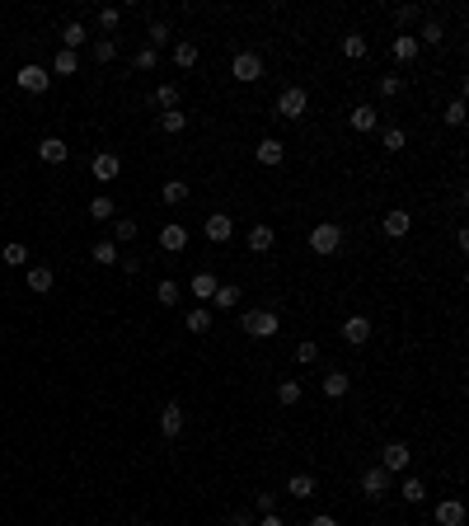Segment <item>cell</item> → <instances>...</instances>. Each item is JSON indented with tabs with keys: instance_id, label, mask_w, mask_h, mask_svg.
<instances>
[{
	"instance_id": "6da1fadb",
	"label": "cell",
	"mask_w": 469,
	"mask_h": 526,
	"mask_svg": "<svg viewBox=\"0 0 469 526\" xmlns=\"http://www.w3.org/2000/svg\"><path fill=\"white\" fill-rule=\"evenodd\" d=\"M310 249L319 259H333V254L343 249V226H338V221H319L310 231Z\"/></svg>"
},
{
	"instance_id": "7a4b0ae2",
	"label": "cell",
	"mask_w": 469,
	"mask_h": 526,
	"mask_svg": "<svg viewBox=\"0 0 469 526\" xmlns=\"http://www.w3.org/2000/svg\"><path fill=\"white\" fill-rule=\"evenodd\" d=\"M239 329H244L249 339H272L281 329V320H277V310H244V315H239Z\"/></svg>"
},
{
	"instance_id": "3957f363",
	"label": "cell",
	"mask_w": 469,
	"mask_h": 526,
	"mask_svg": "<svg viewBox=\"0 0 469 526\" xmlns=\"http://www.w3.org/2000/svg\"><path fill=\"white\" fill-rule=\"evenodd\" d=\"M305 109H310V94L300 90V85H286V90L277 94V113H281V118H291V123H296V118H305Z\"/></svg>"
},
{
	"instance_id": "277c9868",
	"label": "cell",
	"mask_w": 469,
	"mask_h": 526,
	"mask_svg": "<svg viewBox=\"0 0 469 526\" xmlns=\"http://www.w3.org/2000/svg\"><path fill=\"white\" fill-rule=\"evenodd\" d=\"M19 90H29V94H47V85H52V71L47 66H19V76H15Z\"/></svg>"
},
{
	"instance_id": "5b68a950",
	"label": "cell",
	"mask_w": 469,
	"mask_h": 526,
	"mask_svg": "<svg viewBox=\"0 0 469 526\" xmlns=\"http://www.w3.org/2000/svg\"><path fill=\"white\" fill-rule=\"evenodd\" d=\"M408 461H413V451H408L404 442H390V447H380V470H385V475H404Z\"/></svg>"
},
{
	"instance_id": "8992f818",
	"label": "cell",
	"mask_w": 469,
	"mask_h": 526,
	"mask_svg": "<svg viewBox=\"0 0 469 526\" xmlns=\"http://www.w3.org/2000/svg\"><path fill=\"white\" fill-rule=\"evenodd\" d=\"M230 76L239 80V85H253V80H263V62H258L253 52H239L230 62Z\"/></svg>"
},
{
	"instance_id": "52a82bcc",
	"label": "cell",
	"mask_w": 469,
	"mask_h": 526,
	"mask_svg": "<svg viewBox=\"0 0 469 526\" xmlns=\"http://www.w3.org/2000/svg\"><path fill=\"white\" fill-rule=\"evenodd\" d=\"M90 174L94 179H99V184H113V179H118V174H122V160H118V155L113 151H99L90 160Z\"/></svg>"
},
{
	"instance_id": "ba28073f",
	"label": "cell",
	"mask_w": 469,
	"mask_h": 526,
	"mask_svg": "<svg viewBox=\"0 0 469 526\" xmlns=\"http://www.w3.org/2000/svg\"><path fill=\"white\" fill-rule=\"evenodd\" d=\"M202 235H206V240H211V245H225V240H230V235H234V221L225 217V212H211V217L202 221Z\"/></svg>"
},
{
	"instance_id": "9c48e42d",
	"label": "cell",
	"mask_w": 469,
	"mask_h": 526,
	"mask_svg": "<svg viewBox=\"0 0 469 526\" xmlns=\"http://www.w3.org/2000/svg\"><path fill=\"white\" fill-rule=\"evenodd\" d=\"M385 489H390V475H385L380 465L361 470V494H366V498H385Z\"/></svg>"
},
{
	"instance_id": "30bf717a",
	"label": "cell",
	"mask_w": 469,
	"mask_h": 526,
	"mask_svg": "<svg viewBox=\"0 0 469 526\" xmlns=\"http://www.w3.org/2000/svg\"><path fill=\"white\" fill-rule=\"evenodd\" d=\"M380 231H385V235H390V240H404V235H408V231H413V217H408V212H404V207H394V212H390V217H385V221H380Z\"/></svg>"
},
{
	"instance_id": "8fae6325",
	"label": "cell",
	"mask_w": 469,
	"mask_h": 526,
	"mask_svg": "<svg viewBox=\"0 0 469 526\" xmlns=\"http://www.w3.org/2000/svg\"><path fill=\"white\" fill-rule=\"evenodd\" d=\"M66 155L71 151H66L62 137H43L38 141V160H43V165H66Z\"/></svg>"
},
{
	"instance_id": "7c38bea8",
	"label": "cell",
	"mask_w": 469,
	"mask_h": 526,
	"mask_svg": "<svg viewBox=\"0 0 469 526\" xmlns=\"http://www.w3.org/2000/svg\"><path fill=\"white\" fill-rule=\"evenodd\" d=\"M160 249H164V254H183L188 249V226H160Z\"/></svg>"
},
{
	"instance_id": "4fadbf2b",
	"label": "cell",
	"mask_w": 469,
	"mask_h": 526,
	"mask_svg": "<svg viewBox=\"0 0 469 526\" xmlns=\"http://www.w3.org/2000/svg\"><path fill=\"white\" fill-rule=\"evenodd\" d=\"M437 526H465V503H460V498H441L437 503Z\"/></svg>"
},
{
	"instance_id": "5bb4252c",
	"label": "cell",
	"mask_w": 469,
	"mask_h": 526,
	"mask_svg": "<svg viewBox=\"0 0 469 526\" xmlns=\"http://www.w3.org/2000/svg\"><path fill=\"white\" fill-rule=\"evenodd\" d=\"M253 155H258V165H281V160H286V146H281L277 137H263L253 146Z\"/></svg>"
},
{
	"instance_id": "9a60e30c",
	"label": "cell",
	"mask_w": 469,
	"mask_h": 526,
	"mask_svg": "<svg viewBox=\"0 0 469 526\" xmlns=\"http://www.w3.org/2000/svg\"><path fill=\"white\" fill-rule=\"evenodd\" d=\"M52 282H57V273H52L47 263H29V292L47 296V292H52Z\"/></svg>"
},
{
	"instance_id": "2e32d148",
	"label": "cell",
	"mask_w": 469,
	"mask_h": 526,
	"mask_svg": "<svg viewBox=\"0 0 469 526\" xmlns=\"http://www.w3.org/2000/svg\"><path fill=\"white\" fill-rule=\"evenodd\" d=\"M347 123H352V132H375V127H380V113H375L371 104H357V109L347 113Z\"/></svg>"
},
{
	"instance_id": "e0dca14e",
	"label": "cell",
	"mask_w": 469,
	"mask_h": 526,
	"mask_svg": "<svg viewBox=\"0 0 469 526\" xmlns=\"http://www.w3.org/2000/svg\"><path fill=\"white\" fill-rule=\"evenodd\" d=\"M390 52H394V62H418V52H422V47H418V38H413V33H399V38H394V43H390Z\"/></svg>"
},
{
	"instance_id": "ac0fdd59",
	"label": "cell",
	"mask_w": 469,
	"mask_h": 526,
	"mask_svg": "<svg viewBox=\"0 0 469 526\" xmlns=\"http://www.w3.org/2000/svg\"><path fill=\"white\" fill-rule=\"evenodd\" d=\"M343 339L352 343V348H361V343L371 339V320H366V315H352V320L343 325Z\"/></svg>"
},
{
	"instance_id": "d6986e66",
	"label": "cell",
	"mask_w": 469,
	"mask_h": 526,
	"mask_svg": "<svg viewBox=\"0 0 469 526\" xmlns=\"http://www.w3.org/2000/svg\"><path fill=\"white\" fill-rule=\"evenodd\" d=\"M160 433L164 437L183 433V409H178V404H164V409H160Z\"/></svg>"
},
{
	"instance_id": "ffe728a7",
	"label": "cell",
	"mask_w": 469,
	"mask_h": 526,
	"mask_svg": "<svg viewBox=\"0 0 469 526\" xmlns=\"http://www.w3.org/2000/svg\"><path fill=\"white\" fill-rule=\"evenodd\" d=\"M272 245H277V231H272V226H253L249 231V254H267Z\"/></svg>"
},
{
	"instance_id": "44dd1931",
	"label": "cell",
	"mask_w": 469,
	"mask_h": 526,
	"mask_svg": "<svg viewBox=\"0 0 469 526\" xmlns=\"http://www.w3.org/2000/svg\"><path fill=\"white\" fill-rule=\"evenodd\" d=\"M174 66H178V71H192V66H197V43L178 38V43H174Z\"/></svg>"
},
{
	"instance_id": "7402d4cb",
	"label": "cell",
	"mask_w": 469,
	"mask_h": 526,
	"mask_svg": "<svg viewBox=\"0 0 469 526\" xmlns=\"http://www.w3.org/2000/svg\"><path fill=\"white\" fill-rule=\"evenodd\" d=\"M216 287H220L216 273H206V268H202V273H192V296H197V301H211V296H216Z\"/></svg>"
},
{
	"instance_id": "603a6c76",
	"label": "cell",
	"mask_w": 469,
	"mask_h": 526,
	"mask_svg": "<svg viewBox=\"0 0 469 526\" xmlns=\"http://www.w3.org/2000/svg\"><path fill=\"white\" fill-rule=\"evenodd\" d=\"M347 390H352V376H347V372H328L324 376V395H328V400H343Z\"/></svg>"
},
{
	"instance_id": "cb8c5ba5",
	"label": "cell",
	"mask_w": 469,
	"mask_h": 526,
	"mask_svg": "<svg viewBox=\"0 0 469 526\" xmlns=\"http://www.w3.org/2000/svg\"><path fill=\"white\" fill-rule=\"evenodd\" d=\"M188 193H192V188H188L183 179H169V184H160V202H169V207L188 202Z\"/></svg>"
},
{
	"instance_id": "d4e9b609",
	"label": "cell",
	"mask_w": 469,
	"mask_h": 526,
	"mask_svg": "<svg viewBox=\"0 0 469 526\" xmlns=\"http://www.w3.org/2000/svg\"><path fill=\"white\" fill-rule=\"evenodd\" d=\"M76 71H80V57H76V52H66V47H62V52L52 57V76H76Z\"/></svg>"
},
{
	"instance_id": "484cf974",
	"label": "cell",
	"mask_w": 469,
	"mask_h": 526,
	"mask_svg": "<svg viewBox=\"0 0 469 526\" xmlns=\"http://www.w3.org/2000/svg\"><path fill=\"white\" fill-rule=\"evenodd\" d=\"M0 259L10 263V268H29V245H19V240H10V245L0 249Z\"/></svg>"
},
{
	"instance_id": "4316f807",
	"label": "cell",
	"mask_w": 469,
	"mask_h": 526,
	"mask_svg": "<svg viewBox=\"0 0 469 526\" xmlns=\"http://www.w3.org/2000/svg\"><path fill=\"white\" fill-rule=\"evenodd\" d=\"M211 301H216V310H234L239 306V287H234V282H220Z\"/></svg>"
},
{
	"instance_id": "83f0119b",
	"label": "cell",
	"mask_w": 469,
	"mask_h": 526,
	"mask_svg": "<svg viewBox=\"0 0 469 526\" xmlns=\"http://www.w3.org/2000/svg\"><path fill=\"white\" fill-rule=\"evenodd\" d=\"M127 240H136V221L132 217H113V245H127Z\"/></svg>"
},
{
	"instance_id": "f1b7e54d",
	"label": "cell",
	"mask_w": 469,
	"mask_h": 526,
	"mask_svg": "<svg viewBox=\"0 0 469 526\" xmlns=\"http://www.w3.org/2000/svg\"><path fill=\"white\" fill-rule=\"evenodd\" d=\"M343 57L347 62H361V57H366V38H361V33H343Z\"/></svg>"
},
{
	"instance_id": "f546056e",
	"label": "cell",
	"mask_w": 469,
	"mask_h": 526,
	"mask_svg": "<svg viewBox=\"0 0 469 526\" xmlns=\"http://www.w3.org/2000/svg\"><path fill=\"white\" fill-rule=\"evenodd\" d=\"M90 217H94V221H113V217H118V207H113L108 193H99V198L90 202Z\"/></svg>"
},
{
	"instance_id": "4dcf8cb0",
	"label": "cell",
	"mask_w": 469,
	"mask_h": 526,
	"mask_svg": "<svg viewBox=\"0 0 469 526\" xmlns=\"http://www.w3.org/2000/svg\"><path fill=\"white\" fill-rule=\"evenodd\" d=\"M188 127V113H178V109H169V113H160V132H169V137H178Z\"/></svg>"
},
{
	"instance_id": "1f68e13d",
	"label": "cell",
	"mask_w": 469,
	"mask_h": 526,
	"mask_svg": "<svg viewBox=\"0 0 469 526\" xmlns=\"http://www.w3.org/2000/svg\"><path fill=\"white\" fill-rule=\"evenodd\" d=\"M286 494H291V498H314V475H291Z\"/></svg>"
},
{
	"instance_id": "d6a6232c",
	"label": "cell",
	"mask_w": 469,
	"mask_h": 526,
	"mask_svg": "<svg viewBox=\"0 0 469 526\" xmlns=\"http://www.w3.org/2000/svg\"><path fill=\"white\" fill-rule=\"evenodd\" d=\"M211 329V310L197 306V310H188V334H206Z\"/></svg>"
},
{
	"instance_id": "836d02e7",
	"label": "cell",
	"mask_w": 469,
	"mask_h": 526,
	"mask_svg": "<svg viewBox=\"0 0 469 526\" xmlns=\"http://www.w3.org/2000/svg\"><path fill=\"white\" fill-rule=\"evenodd\" d=\"M164 43H169V24H164V19H155V24L146 29V47H164Z\"/></svg>"
},
{
	"instance_id": "e575fe53",
	"label": "cell",
	"mask_w": 469,
	"mask_h": 526,
	"mask_svg": "<svg viewBox=\"0 0 469 526\" xmlns=\"http://www.w3.org/2000/svg\"><path fill=\"white\" fill-rule=\"evenodd\" d=\"M155 109H164V113L178 109V85H160L155 90Z\"/></svg>"
},
{
	"instance_id": "d590c367",
	"label": "cell",
	"mask_w": 469,
	"mask_h": 526,
	"mask_svg": "<svg viewBox=\"0 0 469 526\" xmlns=\"http://www.w3.org/2000/svg\"><path fill=\"white\" fill-rule=\"evenodd\" d=\"M155 301H160V306H178V282L164 278V282L155 287Z\"/></svg>"
},
{
	"instance_id": "8d00e7d4",
	"label": "cell",
	"mask_w": 469,
	"mask_h": 526,
	"mask_svg": "<svg viewBox=\"0 0 469 526\" xmlns=\"http://www.w3.org/2000/svg\"><path fill=\"white\" fill-rule=\"evenodd\" d=\"M422 498H427V484H422L418 475H408L404 480V503H422Z\"/></svg>"
},
{
	"instance_id": "74e56055",
	"label": "cell",
	"mask_w": 469,
	"mask_h": 526,
	"mask_svg": "<svg viewBox=\"0 0 469 526\" xmlns=\"http://www.w3.org/2000/svg\"><path fill=\"white\" fill-rule=\"evenodd\" d=\"M113 57H118V43H113V38H99V43H94V62H99V66H108Z\"/></svg>"
},
{
	"instance_id": "f35d334b",
	"label": "cell",
	"mask_w": 469,
	"mask_h": 526,
	"mask_svg": "<svg viewBox=\"0 0 469 526\" xmlns=\"http://www.w3.org/2000/svg\"><path fill=\"white\" fill-rule=\"evenodd\" d=\"M62 38H66V43H62L66 52H76V47L85 43V38H90V33H85V24H66V33H62Z\"/></svg>"
},
{
	"instance_id": "ab89813d",
	"label": "cell",
	"mask_w": 469,
	"mask_h": 526,
	"mask_svg": "<svg viewBox=\"0 0 469 526\" xmlns=\"http://www.w3.org/2000/svg\"><path fill=\"white\" fill-rule=\"evenodd\" d=\"M422 43H432V47H441V24L437 19H422V33H418V47Z\"/></svg>"
},
{
	"instance_id": "60d3db41",
	"label": "cell",
	"mask_w": 469,
	"mask_h": 526,
	"mask_svg": "<svg viewBox=\"0 0 469 526\" xmlns=\"http://www.w3.org/2000/svg\"><path fill=\"white\" fill-rule=\"evenodd\" d=\"M90 254H94V263H118V245H113V240H99Z\"/></svg>"
},
{
	"instance_id": "b9f144b4",
	"label": "cell",
	"mask_w": 469,
	"mask_h": 526,
	"mask_svg": "<svg viewBox=\"0 0 469 526\" xmlns=\"http://www.w3.org/2000/svg\"><path fill=\"white\" fill-rule=\"evenodd\" d=\"M277 400H281V404H300V381H281V386H277Z\"/></svg>"
},
{
	"instance_id": "7bdbcfd3",
	"label": "cell",
	"mask_w": 469,
	"mask_h": 526,
	"mask_svg": "<svg viewBox=\"0 0 469 526\" xmlns=\"http://www.w3.org/2000/svg\"><path fill=\"white\" fill-rule=\"evenodd\" d=\"M394 19H399V29H408V24H418V19H422V10H418V5H399Z\"/></svg>"
},
{
	"instance_id": "ee69618b",
	"label": "cell",
	"mask_w": 469,
	"mask_h": 526,
	"mask_svg": "<svg viewBox=\"0 0 469 526\" xmlns=\"http://www.w3.org/2000/svg\"><path fill=\"white\" fill-rule=\"evenodd\" d=\"M118 24H122V10H113V5H108V10H99V29H104V33H113Z\"/></svg>"
},
{
	"instance_id": "f6af8a7d",
	"label": "cell",
	"mask_w": 469,
	"mask_h": 526,
	"mask_svg": "<svg viewBox=\"0 0 469 526\" xmlns=\"http://www.w3.org/2000/svg\"><path fill=\"white\" fill-rule=\"evenodd\" d=\"M404 127H385V151H404Z\"/></svg>"
},
{
	"instance_id": "bcb514c9",
	"label": "cell",
	"mask_w": 469,
	"mask_h": 526,
	"mask_svg": "<svg viewBox=\"0 0 469 526\" xmlns=\"http://www.w3.org/2000/svg\"><path fill=\"white\" fill-rule=\"evenodd\" d=\"M446 123H451V127L465 123V99H451V104H446Z\"/></svg>"
},
{
	"instance_id": "7dc6e473",
	"label": "cell",
	"mask_w": 469,
	"mask_h": 526,
	"mask_svg": "<svg viewBox=\"0 0 469 526\" xmlns=\"http://www.w3.org/2000/svg\"><path fill=\"white\" fill-rule=\"evenodd\" d=\"M314 357H319V348H314L310 339H305V343H296V362H300V367H310Z\"/></svg>"
},
{
	"instance_id": "c3c4849f",
	"label": "cell",
	"mask_w": 469,
	"mask_h": 526,
	"mask_svg": "<svg viewBox=\"0 0 469 526\" xmlns=\"http://www.w3.org/2000/svg\"><path fill=\"white\" fill-rule=\"evenodd\" d=\"M155 62H160L155 47H141V52H136V71H155Z\"/></svg>"
},
{
	"instance_id": "681fc988",
	"label": "cell",
	"mask_w": 469,
	"mask_h": 526,
	"mask_svg": "<svg viewBox=\"0 0 469 526\" xmlns=\"http://www.w3.org/2000/svg\"><path fill=\"white\" fill-rule=\"evenodd\" d=\"M399 90H404V80L399 76H380V94H385V99H394Z\"/></svg>"
},
{
	"instance_id": "f907efd6",
	"label": "cell",
	"mask_w": 469,
	"mask_h": 526,
	"mask_svg": "<svg viewBox=\"0 0 469 526\" xmlns=\"http://www.w3.org/2000/svg\"><path fill=\"white\" fill-rule=\"evenodd\" d=\"M253 503H258V512H277V494H258Z\"/></svg>"
},
{
	"instance_id": "816d5d0a",
	"label": "cell",
	"mask_w": 469,
	"mask_h": 526,
	"mask_svg": "<svg viewBox=\"0 0 469 526\" xmlns=\"http://www.w3.org/2000/svg\"><path fill=\"white\" fill-rule=\"evenodd\" d=\"M253 526H286V522H281L277 512H263V517H258V522H253Z\"/></svg>"
},
{
	"instance_id": "f5cc1de1",
	"label": "cell",
	"mask_w": 469,
	"mask_h": 526,
	"mask_svg": "<svg viewBox=\"0 0 469 526\" xmlns=\"http://www.w3.org/2000/svg\"><path fill=\"white\" fill-rule=\"evenodd\" d=\"M230 526H253V517H249V512H234V517H230Z\"/></svg>"
},
{
	"instance_id": "db71d44e",
	"label": "cell",
	"mask_w": 469,
	"mask_h": 526,
	"mask_svg": "<svg viewBox=\"0 0 469 526\" xmlns=\"http://www.w3.org/2000/svg\"><path fill=\"white\" fill-rule=\"evenodd\" d=\"M310 526H338V522H333L328 512H319V517H310Z\"/></svg>"
}]
</instances>
